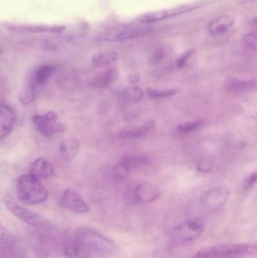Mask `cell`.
<instances>
[{
  "label": "cell",
  "instance_id": "1",
  "mask_svg": "<svg viewBox=\"0 0 257 258\" xmlns=\"http://www.w3.org/2000/svg\"><path fill=\"white\" fill-rule=\"evenodd\" d=\"M112 239L94 229L81 228L65 242L63 254L67 258L107 257L116 251Z\"/></svg>",
  "mask_w": 257,
  "mask_h": 258
},
{
  "label": "cell",
  "instance_id": "2",
  "mask_svg": "<svg viewBox=\"0 0 257 258\" xmlns=\"http://www.w3.org/2000/svg\"><path fill=\"white\" fill-rule=\"evenodd\" d=\"M17 194L18 200L26 206H36L46 201L48 192L41 183L40 180L26 174L21 176L17 182Z\"/></svg>",
  "mask_w": 257,
  "mask_h": 258
},
{
  "label": "cell",
  "instance_id": "3",
  "mask_svg": "<svg viewBox=\"0 0 257 258\" xmlns=\"http://www.w3.org/2000/svg\"><path fill=\"white\" fill-rule=\"evenodd\" d=\"M256 254L254 244H223L205 247L198 251L194 258H243Z\"/></svg>",
  "mask_w": 257,
  "mask_h": 258
},
{
  "label": "cell",
  "instance_id": "4",
  "mask_svg": "<svg viewBox=\"0 0 257 258\" xmlns=\"http://www.w3.org/2000/svg\"><path fill=\"white\" fill-rule=\"evenodd\" d=\"M205 230V224L199 218H192L177 226L170 234V245L181 247L197 240Z\"/></svg>",
  "mask_w": 257,
  "mask_h": 258
},
{
  "label": "cell",
  "instance_id": "5",
  "mask_svg": "<svg viewBox=\"0 0 257 258\" xmlns=\"http://www.w3.org/2000/svg\"><path fill=\"white\" fill-rule=\"evenodd\" d=\"M5 204L12 215L31 227L45 230L54 229V224L42 215L32 212L11 200H6Z\"/></svg>",
  "mask_w": 257,
  "mask_h": 258
},
{
  "label": "cell",
  "instance_id": "6",
  "mask_svg": "<svg viewBox=\"0 0 257 258\" xmlns=\"http://www.w3.org/2000/svg\"><path fill=\"white\" fill-rule=\"evenodd\" d=\"M149 29L134 26L120 25L106 29L98 36V39L104 42H122L137 39L147 34Z\"/></svg>",
  "mask_w": 257,
  "mask_h": 258
},
{
  "label": "cell",
  "instance_id": "7",
  "mask_svg": "<svg viewBox=\"0 0 257 258\" xmlns=\"http://www.w3.org/2000/svg\"><path fill=\"white\" fill-rule=\"evenodd\" d=\"M32 121L36 130L45 138H52L66 130L63 123L59 122L58 115L54 111L47 112L44 115H35Z\"/></svg>",
  "mask_w": 257,
  "mask_h": 258
},
{
  "label": "cell",
  "instance_id": "8",
  "mask_svg": "<svg viewBox=\"0 0 257 258\" xmlns=\"http://www.w3.org/2000/svg\"><path fill=\"white\" fill-rule=\"evenodd\" d=\"M202 3H191V4L184 5L172 9H164V10L156 11V12H149L145 14L139 18V21L143 24H151V23L158 22L163 20L168 19L182 14L187 13L189 12L196 10L202 6Z\"/></svg>",
  "mask_w": 257,
  "mask_h": 258
},
{
  "label": "cell",
  "instance_id": "9",
  "mask_svg": "<svg viewBox=\"0 0 257 258\" xmlns=\"http://www.w3.org/2000/svg\"><path fill=\"white\" fill-rule=\"evenodd\" d=\"M229 188L219 186L206 192L202 198V206L209 212L221 210L228 202L229 197Z\"/></svg>",
  "mask_w": 257,
  "mask_h": 258
},
{
  "label": "cell",
  "instance_id": "10",
  "mask_svg": "<svg viewBox=\"0 0 257 258\" xmlns=\"http://www.w3.org/2000/svg\"><path fill=\"white\" fill-rule=\"evenodd\" d=\"M60 205L63 209L72 213L85 214L89 212V206L84 199L75 189L68 188L60 197Z\"/></svg>",
  "mask_w": 257,
  "mask_h": 258
},
{
  "label": "cell",
  "instance_id": "11",
  "mask_svg": "<svg viewBox=\"0 0 257 258\" xmlns=\"http://www.w3.org/2000/svg\"><path fill=\"white\" fill-rule=\"evenodd\" d=\"M161 196L158 186L149 182H142L135 186L133 192L134 202L137 204H149L156 201Z\"/></svg>",
  "mask_w": 257,
  "mask_h": 258
},
{
  "label": "cell",
  "instance_id": "12",
  "mask_svg": "<svg viewBox=\"0 0 257 258\" xmlns=\"http://www.w3.org/2000/svg\"><path fill=\"white\" fill-rule=\"evenodd\" d=\"M6 28L14 33H60L65 30L64 25L45 24H8Z\"/></svg>",
  "mask_w": 257,
  "mask_h": 258
},
{
  "label": "cell",
  "instance_id": "13",
  "mask_svg": "<svg viewBox=\"0 0 257 258\" xmlns=\"http://www.w3.org/2000/svg\"><path fill=\"white\" fill-rule=\"evenodd\" d=\"M16 119V114L12 107L6 104H0V140L12 132Z\"/></svg>",
  "mask_w": 257,
  "mask_h": 258
},
{
  "label": "cell",
  "instance_id": "14",
  "mask_svg": "<svg viewBox=\"0 0 257 258\" xmlns=\"http://www.w3.org/2000/svg\"><path fill=\"white\" fill-rule=\"evenodd\" d=\"M225 89L232 93L253 91L256 89V79H241L229 77L225 81Z\"/></svg>",
  "mask_w": 257,
  "mask_h": 258
},
{
  "label": "cell",
  "instance_id": "15",
  "mask_svg": "<svg viewBox=\"0 0 257 258\" xmlns=\"http://www.w3.org/2000/svg\"><path fill=\"white\" fill-rule=\"evenodd\" d=\"M235 21L229 15H222L214 18L208 25V32L212 36H221L233 27Z\"/></svg>",
  "mask_w": 257,
  "mask_h": 258
},
{
  "label": "cell",
  "instance_id": "16",
  "mask_svg": "<svg viewBox=\"0 0 257 258\" xmlns=\"http://www.w3.org/2000/svg\"><path fill=\"white\" fill-rule=\"evenodd\" d=\"M53 173L54 168L52 164L43 157L36 159L30 167V174L40 180L48 178L52 175Z\"/></svg>",
  "mask_w": 257,
  "mask_h": 258
},
{
  "label": "cell",
  "instance_id": "17",
  "mask_svg": "<svg viewBox=\"0 0 257 258\" xmlns=\"http://www.w3.org/2000/svg\"><path fill=\"white\" fill-rule=\"evenodd\" d=\"M155 122L148 120L142 125L133 127L131 128H125L119 134V137L122 139H135L146 136L149 132L155 128Z\"/></svg>",
  "mask_w": 257,
  "mask_h": 258
},
{
  "label": "cell",
  "instance_id": "18",
  "mask_svg": "<svg viewBox=\"0 0 257 258\" xmlns=\"http://www.w3.org/2000/svg\"><path fill=\"white\" fill-rule=\"evenodd\" d=\"M119 74L117 70L110 69L101 73L91 81L90 85L94 88L105 89L113 84L119 78Z\"/></svg>",
  "mask_w": 257,
  "mask_h": 258
},
{
  "label": "cell",
  "instance_id": "19",
  "mask_svg": "<svg viewBox=\"0 0 257 258\" xmlns=\"http://www.w3.org/2000/svg\"><path fill=\"white\" fill-rule=\"evenodd\" d=\"M80 144L78 140L70 138L64 140L60 144L59 153L60 157L65 161L73 159L79 151Z\"/></svg>",
  "mask_w": 257,
  "mask_h": 258
},
{
  "label": "cell",
  "instance_id": "20",
  "mask_svg": "<svg viewBox=\"0 0 257 258\" xmlns=\"http://www.w3.org/2000/svg\"><path fill=\"white\" fill-rule=\"evenodd\" d=\"M55 72V68L52 65L45 64L38 68L31 76L29 81L36 87L42 86V84L48 81L50 77Z\"/></svg>",
  "mask_w": 257,
  "mask_h": 258
},
{
  "label": "cell",
  "instance_id": "21",
  "mask_svg": "<svg viewBox=\"0 0 257 258\" xmlns=\"http://www.w3.org/2000/svg\"><path fill=\"white\" fill-rule=\"evenodd\" d=\"M118 58H119V54L116 51H103L93 56L92 63L97 68H104L114 63Z\"/></svg>",
  "mask_w": 257,
  "mask_h": 258
},
{
  "label": "cell",
  "instance_id": "22",
  "mask_svg": "<svg viewBox=\"0 0 257 258\" xmlns=\"http://www.w3.org/2000/svg\"><path fill=\"white\" fill-rule=\"evenodd\" d=\"M122 160L126 162L131 170L134 168L147 166L152 162L150 158L146 155H128V156H124Z\"/></svg>",
  "mask_w": 257,
  "mask_h": 258
},
{
  "label": "cell",
  "instance_id": "23",
  "mask_svg": "<svg viewBox=\"0 0 257 258\" xmlns=\"http://www.w3.org/2000/svg\"><path fill=\"white\" fill-rule=\"evenodd\" d=\"M131 171V168H130L129 165L126 162H124L123 160H121L120 162H119L113 168V178L116 181H122L128 177Z\"/></svg>",
  "mask_w": 257,
  "mask_h": 258
},
{
  "label": "cell",
  "instance_id": "24",
  "mask_svg": "<svg viewBox=\"0 0 257 258\" xmlns=\"http://www.w3.org/2000/svg\"><path fill=\"white\" fill-rule=\"evenodd\" d=\"M35 87L30 81L23 87L19 95L20 102L24 105L31 104L35 98Z\"/></svg>",
  "mask_w": 257,
  "mask_h": 258
},
{
  "label": "cell",
  "instance_id": "25",
  "mask_svg": "<svg viewBox=\"0 0 257 258\" xmlns=\"http://www.w3.org/2000/svg\"><path fill=\"white\" fill-rule=\"evenodd\" d=\"M122 95L125 99L131 102H139L144 96L143 90L139 86H131L127 88L124 90Z\"/></svg>",
  "mask_w": 257,
  "mask_h": 258
},
{
  "label": "cell",
  "instance_id": "26",
  "mask_svg": "<svg viewBox=\"0 0 257 258\" xmlns=\"http://www.w3.org/2000/svg\"><path fill=\"white\" fill-rule=\"evenodd\" d=\"M178 92L176 89H152L147 90V94L150 98L154 99H161V98H169L173 96Z\"/></svg>",
  "mask_w": 257,
  "mask_h": 258
},
{
  "label": "cell",
  "instance_id": "27",
  "mask_svg": "<svg viewBox=\"0 0 257 258\" xmlns=\"http://www.w3.org/2000/svg\"><path fill=\"white\" fill-rule=\"evenodd\" d=\"M205 119H199V120L192 121V122H184L178 125V130L181 133H190V132H194L202 126Z\"/></svg>",
  "mask_w": 257,
  "mask_h": 258
},
{
  "label": "cell",
  "instance_id": "28",
  "mask_svg": "<svg viewBox=\"0 0 257 258\" xmlns=\"http://www.w3.org/2000/svg\"><path fill=\"white\" fill-rule=\"evenodd\" d=\"M243 45L247 49L256 51L257 48V33L256 32L247 33L241 38Z\"/></svg>",
  "mask_w": 257,
  "mask_h": 258
},
{
  "label": "cell",
  "instance_id": "29",
  "mask_svg": "<svg viewBox=\"0 0 257 258\" xmlns=\"http://www.w3.org/2000/svg\"><path fill=\"white\" fill-rule=\"evenodd\" d=\"M165 55V50L163 48H159L153 53V54H152V57H151V61H152V63H154V64H155V63H158L164 58Z\"/></svg>",
  "mask_w": 257,
  "mask_h": 258
},
{
  "label": "cell",
  "instance_id": "30",
  "mask_svg": "<svg viewBox=\"0 0 257 258\" xmlns=\"http://www.w3.org/2000/svg\"><path fill=\"white\" fill-rule=\"evenodd\" d=\"M193 51H189L188 52L184 54V55L181 56L180 58H178L176 61V66L178 67V68H183L184 67V65L187 63V60H189L190 57H191L192 54H193Z\"/></svg>",
  "mask_w": 257,
  "mask_h": 258
},
{
  "label": "cell",
  "instance_id": "31",
  "mask_svg": "<svg viewBox=\"0 0 257 258\" xmlns=\"http://www.w3.org/2000/svg\"><path fill=\"white\" fill-rule=\"evenodd\" d=\"M9 240V233L6 227L0 222V245L7 243Z\"/></svg>",
  "mask_w": 257,
  "mask_h": 258
},
{
  "label": "cell",
  "instance_id": "32",
  "mask_svg": "<svg viewBox=\"0 0 257 258\" xmlns=\"http://www.w3.org/2000/svg\"><path fill=\"white\" fill-rule=\"evenodd\" d=\"M257 179V174L256 171L253 172V174H250L247 178L245 179V187L251 188L252 186H254L256 183Z\"/></svg>",
  "mask_w": 257,
  "mask_h": 258
},
{
  "label": "cell",
  "instance_id": "33",
  "mask_svg": "<svg viewBox=\"0 0 257 258\" xmlns=\"http://www.w3.org/2000/svg\"><path fill=\"white\" fill-rule=\"evenodd\" d=\"M140 80V76L138 74H131L129 77V80L131 83L134 84V83H138Z\"/></svg>",
  "mask_w": 257,
  "mask_h": 258
},
{
  "label": "cell",
  "instance_id": "34",
  "mask_svg": "<svg viewBox=\"0 0 257 258\" xmlns=\"http://www.w3.org/2000/svg\"><path fill=\"white\" fill-rule=\"evenodd\" d=\"M0 54H1V49H0Z\"/></svg>",
  "mask_w": 257,
  "mask_h": 258
}]
</instances>
